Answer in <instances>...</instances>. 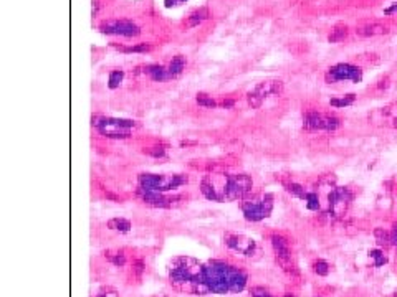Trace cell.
<instances>
[{
    "mask_svg": "<svg viewBox=\"0 0 397 297\" xmlns=\"http://www.w3.org/2000/svg\"><path fill=\"white\" fill-rule=\"evenodd\" d=\"M225 245H227L230 249L238 251L247 258H252L256 251V243L252 240V238H247L243 235H233V233H227L224 238Z\"/></svg>",
    "mask_w": 397,
    "mask_h": 297,
    "instance_id": "obj_13",
    "label": "cell"
},
{
    "mask_svg": "<svg viewBox=\"0 0 397 297\" xmlns=\"http://www.w3.org/2000/svg\"><path fill=\"white\" fill-rule=\"evenodd\" d=\"M228 190V175L224 173H209L202 178L200 192L205 198L212 201H224L227 200Z\"/></svg>",
    "mask_w": 397,
    "mask_h": 297,
    "instance_id": "obj_6",
    "label": "cell"
},
{
    "mask_svg": "<svg viewBox=\"0 0 397 297\" xmlns=\"http://www.w3.org/2000/svg\"><path fill=\"white\" fill-rule=\"evenodd\" d=\"M93 125L103 136L114 139L129 137L134 132V129L138 127L136 123L131 119H114V118H103V116H94Z\"/></svg>",
    "mask_w": 397,
    "mask_h": 297,
    "instance_id": "obj_3",
    "label": "cell"
},
{
    "mask_svg": "<svg viewBox=\"0 0 397 297\" xmlns=\"http://www.w3.org/2000/svg\"><path fill=\"white\" fill-rule=\"evenodd\" d=\"M272 246H273L275 258H277V263L280 264V268H282L286 274H290V276H296L298 269H296V264H295L293 256H291L290 243H288L283 236L273 235L272 236Z\"/></svg>",
    "mask_w": 397,
    "mask_h": 297,
    "instance_id": "obj_8",
    "label": "cell"
},
{
    "mask_svg": "<svg viewBox=\"0 0 397 297\" xmlns=\"http://www.w3.org/2000/svg\"><path fill=\"white\" fill-rule=\"evenodd\" d=\"M313 272L318 274V276H328L329 264L326 263V261H323V259L314 261V263H313Z\"/></svg>",
    "mask_w": 397,
    "mask_h": 297,
    "instance_id": "obj_26",
    "label": "cell"
},
{
    "mask_svg": "<svg viewBox=\"0 0 397 297\" xmlns=\"http://www.w3.org/2000/svg\"><path fill=\"white\" fill-rule=\"evenodd\" d=\"M205 282L210 292L225 294V292H240L245 287L247 274L242 269L222 263V261H210L204 266Z\"/></svg>",
    "mask_w": 397,
    "mask_h": 297,
    "instance_id": "obj_2",
    "label": "cell"
},
{
    "mask_svg": "<svg viewBox=\"0 0 397 297\" xmlns=\"http://www.w3.org/2000/svg\"><path fill=\"white\" fill-rule=\"evenodd\" d=\"M169 277L170 284L177 291L197 296H205L210 292L205 282L204 266L192 258H175L170 264Z\"/></svg>",
    "mask_w": 397,
    "mask_h": 297,
    "instance_id": "obj_1",
    "label": "cell"
},
{
    "mask_svg": "<svg viewBox=\"0 0 397 297\" xmlns=\"http://www.w3.org/2000/svg\"><path fill=\"white\" fill-rule=\"evenodd\" d=\"M123 78H124V73L121 70H114L110 73V79H108V86L111 89H116L119 88V84L123 83Z\"/></svg>",
    "mask_w": 397,
    "mask_h": 297,
    "instance_id": "obj_25",
    "label": "cell"
},
{
    "mask_svg": "<svg viewBox=\"0 0 397 297\" xmlns=\"http://www.w3.org/2000/svg\"><path fill=\"white\" fill-rule=\"evenodd\" d=\"M209 17H210L209 8L198 7V8H196V10H192L191 13H189V17L186 19V22H184V26H186V28H196V26L200 25L202 22H205Z\"/></svg>",
    "mask_w": 397,
    "mask_h": 297,
    "instance_id": "obj_17",
    "label": "cell"
},
{
    "mask_svg": "<svg viewBox=\"0 0 397 297\" xmlns=\"http://www.w3.org/2000/svg\"><path fill=\"white\" fill-rule=\"evenodd\" d=\"M247 101H248V104L254 107V109H258V107L263 104V99H261L258 94L254 93V91H250L247 94Z\"/></svg>",
    "mask_w": 397,
    "mask_h": 297,
    "instance_id": "obj_30",
    "label": "cell"
},
{
    "mask_svg": "<svg viewBox=\"0 0 397 297\" xmlns=\"http://www.w3.org/2000/svg\"><path fill=\"white\" fill-rule=\"evenodd\" d=\"M283 88L285 86H283L282 79H265L256 84L254 93H256L265 101L267 98H272V96H282Z\"/></svg>",
    "mask_w": 397,
    "mask_h": 297,
    "instance_id": "obj_15",
    "label": "cell"
},
{
    "mask_svg": "<svg viewBox=\"0 0 397 297\" xmlns=\"http://www.w3.org/2000/svg\"><path fill=\"white\" fill-rule=\"evenodd\" d=\"M254 188V180L248 175H228V190H227V200H242Z\"/></svg>",
    "mask_w": 397,
    "mask_h": 297,
    "instance_id": "obj_12",
    "label": "cell"
},
{
    "mask_svg": "<svg viewBox=\"0 0 397 297\" xmlns=\"http://www.w3.org/2000/svg\"><path fill=\"white\" fill-rule=\"evenodd\" d=\"M391 241H392V245L397 246V224L392 228V231H391Z\"/></svg>",
    "mask_w": 397,
    "mask_h": 297,
    "instance_id": "obj_40",
    "label": "cell"
},
{
    "mask_svg": "<svg viewBox=\"0 0 397 297\" xmlns=\"http://www.w3.org/2000/svg\"><path fill=\"white\" fill-rule=\"evenodd\" d=\"M98 297H118V292H116L114 289H111V287H106V289L99 291Z\"/></svg>",
    "mask_w": 397,
    "mask_h": 297,
    "instance_id": "obj_34",
    "label": "cell"
},
{
    "mask_svg": "<svg viewBox=\"0 0 397 297\" xmlns=\"http://www.w3.org/2000/svg\"><path fill=\"white\" fill-rule=\"evenodd\" d=\"M353 200V193L349 192V188L346 187H335L331 193L328 195L329 201V211L333 217H342L346 213L347 208Z\"/></svg>",
    "mask_w": 397,
    "mask_h": 297,
    "instance_id": "obj_11",
    "label": "cell"
},
{
    "mask_svg": "<svg viewBox=\"0 0 397 297\" xmlns=\"http://www.w3.org/2000/svg\"><path fill=\"white\" fill-rule=\"evenodd\" d=\"M108 228L114 229V231H119V233H128L131 229V223L124 218H113L108 222Z\"/></svg>",
    "mask_w": 397,
    "mask_h": 297,
    "instance_id": "obj_22",
    "label": "cell"
},
{
    "mask_svg": "<svg viewBox=\"0 0 397 297\" xmlns=\"http://www.w3.org/2000/svg\"><path fill=\"white\" fill-rule=\"evenodd\" d=\"M187 175L174 173V175H156V173H141L139 175V185L144 190L152 192H168L187 183Z\"/></svg>",
    "mask_w": 397,
    "mask_h": 297,
    "instance_id": "obj_4",
    "label": "cell"
},
{
    "mask_svg": "<svg viewBox=\"0 0 397 297\" xmlns=\"http://www.w3.org/2000/svg\"><path fill=\"white\" fill-rule=\"evenodd\" d=\"M184 68H186V58H184L182 55H175L168 66L169 78H177V76L182 74Z\"/></svg>",
    "mask_w": 397,
    "mask_h": 297,
    "instance_id": "obj_19",
    "label": "cell"
},
{
    "mask_svg": "<svg viewBox=\"0 0 397 297\" xmlns=\"http://www.w3.org/2000/svg\"><path fill=\"white\" fill-rule=\"evenodd\" d=\"M374 236H376L377 245L381 246V248H387V246H391V245H392V241H391V233H389V231H386V229L376 228V229H374Z\"/></svg>",
    "mask_w": 397,
    "mask_h": 297,
    "instance_id": "obj_23",
    "label": "cell"
},
{
    "mask_svg": "<svg viewBox=\"0 0 397 297\" xmlns=\"http://www.w3.org/2000/svg\"><path fill=\"white\" fill-rule=\"evenodd\" d=\"M136 73L146 74L152 81H157V83H161V81H166V79H170L169 78L168 66H162V65H146V66H141V68H138Z\"/></svg>",
    "mask_w": 397,
    "mask_h": 297,
    "instance_id": "obj_16",
    "label": "cell"
},
{
    "mask_svg": "<svg viewBox=\"0 0 397 297\" xmlns=\"http://www.w3.org/2000/svg\"><path fill=\"white\" fill-rule=\"evenodd\" d=\"M133 272L136 274L138 277H141L142 276V272H144V263L141 259H138L136 263L133 264Z\"/></svg>",
    "mask_w": 397,
    "mask_h": 297,
    "instance_id": "obj_33",
    "label": "cell"
},
{
    "mask_svg": "<svg viewBox=\"0 0 397 297\" xmlns=\"http://www.w3.org/2000/svg\"><path fill=\"white\" fill-rule=\"evenodd\" d=\"M306 206H308V210H318L319 208V197L318 193L314 192H308V195H306Z\"/></svg>",
    "mask_w": 397,
    "mask_h": 297,
    "instance_id": "obj_29",
    "label": "cell"
},
{
    "mask_svg": "<svg viewBox=\"0 0 397 297\" xmlns=\"http://www.w3.org/2000/svg\"><path fill=\"white\" fill-rule=\"evenodd\" d=\"M99 30L105 35H116V37H124V38H133L141 33V28H139L134 22L124 20V19L103 20L101 24H99Z\"/></svg>",
    "mask_w": 397,
    "mask_h": 297,
    "instance_id": "obj_9",
    "label": "cell"
},
{
    "mask_svg": "<svg viewBox=\"0 0 397 297\" xmlns=\"http://www.w3.org/2000/svg\"><path fill=\"white\" fill-rule=\"evenodd\" d=\"M305 129L308 130H326V132H333L341 125L340 119L333 114H326V112L310 111L303 118Z\"/></svg>",
    "mask_w": 397,
    "mask_h": 297,
    "instance_id": "obj_10",
    "label": "cell"
},
{
    "mask_svg": "<svg viewBox=\"0 0 397 297\" xmlns=\"http://www.w3.org/2000/svg\"><path fill=\"white\" fill-rule=\"evenodd\" d=\"M273 210V197L265 193V195L252 197L248 200L242 201V211L248 222H260L270 217Z\"/></svg>",
    "mask_w": 397,
    "mask_h": 297,
    "instance_id": "obj_5",
    "label": "cell"
},
{
    "mask_svg": "<svg viewBox=\"0 0 397 297\" xmlns=\"http://www.w3.org/2000/svg\"><path fill=\"white\" fill-rule=\"evenodd\" d=\"M252 297H272L268 294L265 289H260V287H255L254 291H252Z\"/></svg>",
    "mask_w": 397,
    "mask_h": 297,
    "instance_id": "obj_35",
    "label": "cell"
},
{
    "mask_svg": "<svg viewBox=\"0 0 397 297\" xmlns=\"http://www.w3.org/2000/svg\"><path fill=\"white\" fill-rule=\"evenodd\" d=\"M387 86H389V78H387V76H386L384 79H381V81H379L376 88H377V89H386Z\"/></svg>",
    "mask_w": 397,
    "mask_h": 297,
    "instance_id": "obj_39",
    "label": "cell"
},
{
    "mask_svg": "<svg viewBox=\"0 0 397 297\" xmlns=\"http://www.w3.org/2000/svg\"><path fill=\"white\" fill-rule=\"evenodd\" d=\"M369 254H371V258L376 259L374 266H382V264H386V263H387V258H386V256L382 254L379 249H374V251H371V253H369Z\"/></svg>",
    "mask_w": 397,
    "mask_h": 297,
    "instance_id": "obj_32",
    "label": "cell"
},
{
    "mask_svg": "<svg viewBox=\"0 0 397 297\" xmlns=\"http://www.w3.org/2000/svg\"><path fill=\"white\" fill-rule=\"evenodd\" d=\"M392 127H396V129H397V118L394 119V123H392Z\"/></svg>",
    "mask_w": 397,
    "mask_h": 297,
    "instance_id": "obj_41",
    "label": "cell"
},
{
    "mask_svg": "<svg viewBox=\"0 0 397 297\" xmlns=\"http://www.w3.org/2000/svg\"><path fill=\"white\" fill-rule=\"evenodd\" d=\"M187 0H164V3H166V7H175V5H179V3H186Z\"/></svg>",
    "mask_w": 397,
    "mask_h": 297,
    "instance_id": "obj_37",
    "label": "cell"
},
{
    "mask_svg": "<svg viewBox=\"0 0 397 297\" xmlns=\"http://www.w3.org/2000/svg\"><path fill=\"white\" fill-rule=\"evenodd\" d=\"M286 190L290 192L291 195H295L298 198H303V200H306V195H308V192H306L301 185H298V183H288Z\"/></svg>",
    "mask_w": 397,
    "mask_h": 297,
    "instance_id": "obj_27",
    "label": "cell"
},
{
    "mask_svg": "<svg viewBox=\"0 0 397 297\" xmlns=\"http://www.w3.org/2000/svg\"><path fill=\"white\" fill-rule=\"evenodd\" d=\"M196 101H197V104L198 106H202V107H217L219 106V102L215 101L214 98L210 96V94H207V93H198L197 94V98H196Z\"/></svg>",
    "mask_w": 397,
    "mask_h": 297,
    "instance_id": "obj_24",
    "label": "cell"
},
{
    "mask_svg": "<svg viewBox=\"0 0 397 297\" xmlns=\"http://www.w3.org/2000/svg\"><path fill=\"white\" fill-rule=\"evenodd\" d=\"M113 47L123 53H146L152 50V47L149 43H139V45H133V47H121V45L113 43Z\"/></svg>",
    "mask_w": 397,
    "mask_h": 297,
    "instance_id": "obj_20",
    "label": "cell"
},
{
    "mask_svg": "<svg viewBox=\"0 0 397 297\" xmlns=\"http://www.w3.org/2000/svg\"><path fill=\"white\" fill-rule=\"evenodd\" d=\"M233 104H235L233 99H222V101L219 102V106H222V107H232Z\"/></svg>",
    "mask_w": 397,
    "mask_h": 297,
    "instance_id": "obj_38",
    "label": "cell"
},
{
    "mask_svg": "<svg viewBox=\"0 0 397 297\" xmlns=\"http://www.w3.org/2000/svg\"><path fill=\"white\" fill-rule=\"evenodd\" d=\"M106 258L110 259L114 266L123 268L126 264V254L124 253H106Z\"/></svg>",
    "mask_w": 397,
    "mask_h": 297,
    "instance_id": "obj_28",
    "label": "cell"
},
{
    "mask_svg": "<svg viewBox=\"0 0 397 297\" xmlns=\"http://www.w3.org/2000/svg\"><path fill=\"white\" fill-rule=\"evenodd\" d=\"M347 35H349V26H347L346 24H336L335 26H333V30L329 31L328 42L329 43H340L344 38H347Z\"/></svg>",
    "mask_w": 397,
    "mask_h": 297,
    "instance_id": "obj_18",
    "label": "cell"
},
{
    "mask_svg": "<svg viewBox=\"0 0 397 297\" xmlns=\"http://www.w3.org/2000/svg\"><path fill=\"white\" fill-rule=\"evenodd\" d=\"M354 101H356V94L349 93V94H344V96H341V98H331L329 99V104H331L333 107H347V106L354 104Z\"/></svg>",
    "mask_w": 397,
    "mask_h": 297,
    "instance_id": "obj_21",
    "label": "cell"
},
{
    "mask_svg": "<svg viewBox=\"0 0 397 297\" xmlns=\"http://www.w3.org/2000/svg\"><path fill=\"white\" fill-rule=\"evenodd\" d=\"M397 13V2H394L392 5H389L387 8H384V15L386 17H391V15H396Z\"/></svg>",
    "mask_w": 397,
    "mask_h": 297,
    "instance_id": "obj_36",
    "label": "cell"
},
{
    "mask_svg": "<svg viewBox=\"0 0 397 297\" xmlns=\"http://www.w3.org/2000/svg\"><path fill=\"white\" fill-rule=\"evenodd\" d=\"M144 154L151 155V157H156V159H159V157H164L166 150L162 147H144Z\"/></svg>",
    "mask_w": 397,
    "mask_h": 297,
    "instance_id": "obj_31",
    "label": "cell"
},
{
    "mask_svg": "<svg viewBox=\"0 0 397 297\" xmlns=\"http://www.w3.org/2000/svg\"><path fill=\"white\" fill-rule=\"evenodd\" d=\"M324 81L328 84H335L340 81H353V83H361L363 81V68L353 63H338V65L329 66L324 73Z\"/></svg>",
    "mask_w": 397,
    "mask_h": 297,
    "instance_id": "obj_7",
    "label": "cell"
},
{
    "mask_svg": "<svg viewBox=\"0 0 397 297\" xmlns=\"http://www.w3.org/2000/svg\"><path fill=\"white\" fill-rule=\"evenodd\" d=\"M356 33L363 38L379 37V35L389 33V26L381 24V22L377 20H366V22H361V24L356 26Z\"/></svg>",
    "mask_w": 397,
    "mask_h": 297,
    "instance_id": "obj_14",
    "label": "cell"
}]
</instances>
